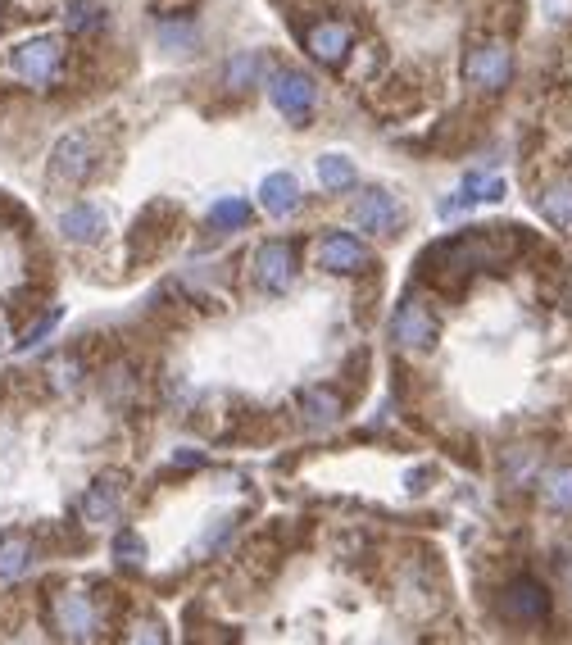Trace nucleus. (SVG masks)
I'll return each instance as SVG.
<instances>
[{
	"label": "nucleus",
	"instance_id": "27",
	"mask_svg": "<svg viewBox=\"0 0 572 645\" xmlns=\"http://www.w3.org/2000/svg\"><path fill=\"white\" fill-rule=\"evenodd\" d=\"M0 346H5V323H0Z\"/></svg>",
	"mask_w": 572,
	"mask_h": 645
},
{
	"label": "nucleus",
	"instance_id": "7",
	"mask_svg": "<svg viewBox=\"0 0 572 645\" xmlns=\"http://www.w3.org/2000/svg\"><path fill=\"white\" fill-rule=\"evenodd\" d=\"M50 618H55V632L64 641H91L96 636V605H91L82 591H60L55 605H50Z\"/></svg>",
	"mask_w": 572,
	"mask_h": 645
},
{
	"label": "nucleus",
	"instance_id": "8",
	"mask_svg": "<svg viewBox=\"0 0 572 645\" xmlns=\"http://www.w3.org/2000/svg\"><path fill=\"white\" fill-rule=\"evenodd\" d=\"M255 282L264 291H273V296H282V291H291V282H296V250L286 246V241H264V246L255 250Z\"/></svg>",
	"mask_w": 572,
	"mask_h": 645
},
{
	"label": "nucleus",
	"instance_id": "11",
	"mask_svg": "<svg viewBox=\"0 0 572 645\" xmlns=\"http://www.w3.org/2000/svg\"><path fill=\"white\" fill-rule=\"evenodd\" d=\"M504 196V178H482V173H468L464 182H459V191L454 196H445L441 205H436V214L441 219H454L459 209H473L482 205V200H500Z\"/></svg>",
	"mask_w": 572,
	"mask_h": 645
},
{
	"label": "nucleus",
	"instance_id": "6",
	"mask_svg": "<svg viewBox=\"0 0 572 645\" xmlns=\"http://www.w3.org/2000/svg\"><path fill=\"white\" fill-rule=\"evenodd\" d=\"M350 214H355L359 232H373V237H395V228L405 223V205L391 191H364Z\"/></svg>",
	"mask_w": 572,
	"mask_h": 645
},
{
	"label": "nucleus",
	"instance_id": "26",
	"mask_svg": "<svg viewBox=\"0 0 572 645\" xmlns=\"http://www.w3.org/2000/svg\"><path fill=\"white\" fill-rule=\"evenodd\" d=\"M173 459H178V464H187V468H196V464H200L196 450H182V455H173Z\"/></svg>",
	"mask_w": 572,
	"mask_h": 645
},
{
	"label": "nucleus",
	"instance_id": "5",
	"mask_svg": "<svg viewBox=\"0 0 572 645\" xmlns=\"http://www.w3.org/2000/svg\"><path fill=\"white\" fill-rule=\"evenodd\" d=\"M391 337L400 350H432L436 341V318L423 300H400V309L391 314Z\"/></svg>",
	"mask_w": 572,
	"mask_h": 645
},
{
	"label": "nucleus",
	"instance_id": "14",
	"mask_svg": "<svg viewBox=\"0 0 572 645\" xmlns=\"http://www.w3.org/2000/svg\"><path fill=\"white\" fill-rule=\"evenodd\" d=\"M259 205L273 214V219H286V214H296L300 209V182L291 173H268L259 182Z\"/></svg>",
	"mask_w": 572,
	"mask_h": 645
},
{
	"label": "nucleus",
	"instance_id": "1",
	"mask_svg": "<svg viewBox=\"0 0 572 645\" xmlns=\"http://www.w3.org/2000/svg\"><path fill=\"white\" fill-rule=\"evenodd\" d=\"M100 164V146H96V132L78 128L69 132V137L55 141V150H50V182L55 187H82V182L96 173Z\"/></svg>",
	"mask_w": 572,
	"mask_h": 645
},
{
	"label": "nucleus",
	"instance_id": "13",
	"mask_svg": "<svg viewBox=\"0 0 572 645\" xmlns=\"http://www.w3.org/2000/svg\"><path fill=\"white\" fill-rule=\"evenodd\" d=\"M109 228V219L100 214L96 205H69L60 214V232L73 241V246H91V241H100Z\"/></svg>",
	"mask_w": 572,
	"mask_h": 645
},
{
	"label": "nucleus",
	"instance_id": "15",
	"mask_svg": "<svg viewBox=\"0 0 572 645\" xmlns=\"http://www.w3.org/2000/svg\"><path fill=\"white\" fill-rule=\"evenodd\" d=\"M536 209H541V219L554 223L559 232H572V178H559V182L536 191Z\"/></svg>",
	"mask_w": 572,
	"mask_h": 645
},
{
	"label": "nucleus",
	"instance_id": "28",
	"mask_svg": "<svg viewBox=\"0 0 572 645\" xmlns=\"http://www.w3.org/2000/svg\"><path fill=\"white\" fill-rule=\"evenodd\" d=\"M568 582H572V573H568Z\"/></svg>",
	"mask_w": 572,
	"mask_h": 645
},
{
	"label": "nucleus",
	"instance_id": "22",
	"mask_svg": "<svg viewBox=\"0 0 572 645\" xmlns=\"http://www.w3.org/2000/svg\"><path fill=\"white\" fill-rule=\"evenodd\" d=\"M64 23H69V32H91L105 23V10H100V0H69Z\"/></svg>",
	"mask_w": 572,
	"mask_h": 645
},
{
	"label": "nucleus",
	"instance_id": "17",
	"mask_svg": "<svg viewBox=\"0 0 572 645\" xmlns=\"http://www.w3.org/2000/svg\"><path fill=\"white\" fill-rule=\"evenodd\" d=\"M32 564V546L23 541V536H0V577L5 582H14V577H23Z\"/></svg>",
	"mask_w": 572,
	"mask_h": 645
},
{
	"label": "nucleus",
	"instance_id": "25",
	"mask_svg": "<svg viewBox=\"0 0 572 645\" xmlns=\"http://www.w3.org/2000/svg\"><path fill=\"white\" fill-rule=\"evenodd\" d=\"M159 41H164V46H191V41H196V32H191L187 23H182V28H173V23H164V32H159Z\"/></svg>",
	"mask_w": 572,
	"mask_h": 645
},
{
	"label": "nucleus",
	"instance_id": "16",
	"mask_svg": "<svg viewBox=\"0 0 572 645\" xmlns=\"http://www.w3.org/2000/svg\"><path fill=\"white\" fill-rule=\"evenodd\" d=\"M119 509H123V496H119V487H109V482H96V487L82 496V523L87 527H105V523H114L119 518Z\"/></svg>",
	"mask_w": 572,
	"mask_h": 645
},
{
	"label": "nucleus",
	"instance_id": "24",
	"mask_svg": "<svg viewBox=\"0 0 572 645\" xmlns=\"http://www.w3.org/2000/svg\"><path fill=\"white\" fill-rule=\"evenodd\" d=\"M55 328H60V309H55V314H46V318H41L37 328H28V332H23L19 350H32V346H41V341H46V337H50V332H55Z\"/></svg>",
	"mask_w": 572,
	"mask_h": 645
},
{
	"label": "nucleus",
	"instance_id": "23",
	"mask_svg": "<svg viewBox=\"0 0 572 645\" xmlns=\"http://www.w3.org/2000/svg\"><path fill=\"white\" fill-rule=\"evenodd\" d=\"M109 555L119 559V568H141L146 564V541H141V532H119L114 546H109Z\"/></svg>",
	"mask_w": 572,
	"mask_h": 645
},
{
	"label": "nucleus",
	"instance_id": "4",
	"mask_svg": "<svg viewBox=\"0 0 572 645\" xmlns=\"http://www.w3.org/2000/svg\"><path fill=\"white\" fill-rule=\"evenodd\" d=\"M268 100H273L277 114H286L291 123H305L309 114H314V105H318V87H314L309 73L286 69V73H273V82H268Z\"/></svg>",
	"mask_w": 572,
	"mask_h": 645
},
{
	"label": "nucleus",
	"instance_id": "2",
	"mask_svg": "<svg viewBox=\"0 0 572 645\" xmlns=\"http://www.w3.org/2000/svg\"><path fill=\"white\" fill-rule=\"evenodd\" d=\"M60 64H64V46L55 37H32L23 46H14L10 55V73L19 82H28V87H50Z\"/></svg>",
	"mask_w": 572,
	"mask_h": 645
},
{
	"label": "nucleus",
	"instance_id": "18",
	"mask_svg": "<svg viewBox=\"0 0 572 645\" xmlns=\"http://www.w3.org/2000/svg\"><path fill=\"white\" fill-rule=\"evenodd\" d=\"M246 223H250V200H241V196H223L209 209V228H218V232L246 228Z\"/></svg>",
	"mask_w": 572,
	"mask_h": 645
},
{
	"label": "nucleus",
	"instance_id": "9",
	"mask_svg": "<svg viewBox=\"0 0 572 645\" xmlns=\"http://www.w3.org/2000/svg\"><path fill=\"white\" fill-rule=\"evenodd\" d=\"M318 268H327V273H364V268H373V250L364 246L359 237H350V232H332V237L318 241Z\"/></svg>",
	"mask_w": 572,
	"mask_h": 645
},
{
	"label": "nucleus",
	"instance_id": "19",
	"mask_svg": "<svg viewBox=\"0 0 572 645\" xmlns=\"http://www.w3.org/2000/svg\"><path fill=\"white\" fill-rule=\"evenodd\" d=\"M541 496H545V505H550V509L572 514V468H554V473H545Z\"/></svg>",
	"mask_w": 572,
	"mask_h": 645
},
{
	"label": "nucleus",
	"instance_id": "21",
	"mask_svg": "<svg viewBox=\"0 0 572 645\" xmlns=\"http://www.w3.org/2000/svg\"><path fill=\"white\" fill-rule=\"evenodd\" d=\"M305 418H309L314 427L336 423V418H341V400H336V391H323V387L305 391Z\"/></svg>",
	"mask_w": 572,
	"mask_h": 645
},
{
	"label": "nucleus",
	"instance_id": "10",
	"mask_svg": "<svg viewBox=\"0 0 572 645\" xmlns=\"http://www.w3.org/2000/svg\"><path fill=\"white\" fill-rule=\"evenodd\" d=\"M504 618L509 623H541L550 614V596H545V586L532 582V577H518V582L504 586V600H500Z\"/></svg>",
	"mask_w": 572,
	"mask_h": 645
},
{
	"label": "nucleus",
	"instance_id": "3",
	"mask_svg": "<svg viewBox=\"0 0 572 645\" xmlns=\"http://www.w3.org/2000/svg\"><path fill=\"white\" fill-rule=\"evenodd\" d=\"M509 73H513V50H509V41H482V46L468 50V60H464L468 87H477V91H504V87H509Z\"/></svg>",
	"mask_w": 572,
	"mask_h": 645
},
{
	"label": "nucleus",
	"instance_id": "12",
	"mask_svg": "<svg viewBox=\"0 0 572 645\" xmlns=\"http://www.w3.org/2000/svg\"><path fill=\"white\" fill-rule=\"evenodd\" d=\"M305 50L314 55L318 64H327V69H336V64L346 60V50H350V28L346 23H314V28L305 32Z\"/></svg>",
	"mask_w": 572,
	"mask_h": 645
},
{
	"label": "nucleus",
	"instance_id": "20",
	"mask_svg": "<svg viewBox=\"0 0 572 645\" xmlns=\"http://www.w3.org/2000/svg\"><path fill=\"white\" fill-rule=\"evenodd\" d=\"M318 182H323L327 191L355 187V164H350L346 155H323V159H318Z\"/></svg>",
	"mask_w": 572,
	"mask_h": 645
}]
</instances>
